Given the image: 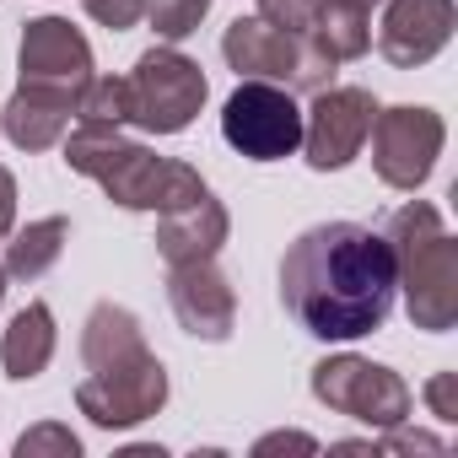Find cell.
Listing matches in <instances>:
<instances>
[{
  "instance_id": "1",
  "label": "cell",
  "mask_w": 458,
  "mask_h": 458,
  "mask_svg": "<svg viewBox=\"0 0 458 458\" xmlns=\"http://www.w3.org/2000/svg\"><path fill=\"white\" fill-rule=\"evenodd\" d=\"M281 302L313 340L377 335L394 313V254L372 226L318 221L281 259Z\"/></svg>"
},
{
  "instance_id": "2",
  "label": "cell",
  "mask_w": 458,
  "mask_h": 458,
  "mask_svg": "<svg viewBox=\"0 0 458 458\" xmlns=\"http://www.w3.org/2000/svg\"><path fill=\"white\" fill-rule=\"evenodd\" d=\"M65 167L98 178L103 194L124 210H157L162 216L173 205H189V199L210 194L199 167L157 157L140 140H124L119 130H98V124H76V135L65 140Z\"/></svg>"
},
{
  "instance_id": "3",
  "label": "cell",
  "mask_w": 458,
  "mask_h": 458,
  "mask_svg": "<svg viewBox=\"0 0 458 458\" xmlns=\"http://www.w3.org/2000/svg\"><path fill=\"white\" fill-rule=\"evenodd\" d=\"M394 292H404V313L426 335H447L458 324V243L442 226L437 205L410 199L388 221Z\"/></svg>"
},
{
  "instance_id": "4",
  "label": "cell",
  "mask_w": 458,
  "mask_h": 458,
  "mask_svg": "<svg viewBox=\"0 0 458 458\" xmlns=\"http://www.w3.org/2000/svg\"><path fill=\"white\" fill-rule=\"evenodd\" d=\"M221 60L238 71V81H276L286 92H324L335 87V71H340L308 33H286L265 17H238L226 28Z\"/></svg>"
},
{
  "instance_id": "5",
  "label": "cell",
  "mask_w": 458,
  "mask_h": 458,
  "mask_svg": "<svg viewBox=\"0 0 458 458\" xmlns=\"http://www.w3.org/2000/svg\"><path fill=\"white\" fill-rule=\"evenodd\" d=\"M124 87H130V124H140L146 135L189 130L205 108V92H210L205 71L189 55H178L173 44L146 49L135 60V71L124 76Z\"/></svg>"
},
{
  "instance_id": "6",
  "label": "cell",
  "mask_w": 458,
  "mask_h": 458,
  "mask_svg": "<svg viewBox=\"0 0 458 458\" xmlns=\"http://www.w3.org/2000/svg\"><path fill=\"white\" fill-rule=\"evenodd\" d=\"M313 399L329 404L335 415H351L372 431H388V426H404L410 410H415V394L410 383L394 372V367H377L367 356H324L313 367Z\"/></svg>"
},
{
  "instance_id": "7",
  "label": "cell",
  "mask_w": 458,
  "mask_h": 458,
  "mask_svg": "<svg viewBox=\"0 0 458 458\" xmlns=\"http://www.w3.org/2000/svg\"><path fill=\"white\" fill-rule=\"evenodd\" d=\"M162 404H167V367L151 351H135L124 361L92 367L76 383V410L92 426H103V431H130V426L151 420Z\"/></svg>"
},
{
  "instance_id": "8",
  "label": "cell",
  "mask_w": 458,
  "mask_h": 458,
  "mask_svg": "<svg viewBox=\"0 0 458 458\" xmlns=\"http://www.w3.org/2000/svg\"><path fill=\"white\" fill-rule=\"evenodd\" d=\"M221 135L249 162H286L302 146V108L276 81H238L221 108Z\"/></svg>"
},
{
  "instance_id": "9",
  "label": "cell",
  "mask_w": 458,
  "mask_h": 458,
  "mask_svg": "<svg viewBox=\"0 0 458 458\" xmlns=\"http://www.w3.org/2000/svg\"><path fill=\"white\" fill-rule=\"evenodd\" d=\"M367 140H372V167H377V178H383L388 189H399V194H415V189L431 178L437 157H442L447 124H442L437 108L399 103V108H377Z\"/></svg>"
},
{
  "instance_id": "10",
  "label": "cell",
  "mask_w": 458,
  "mask_h": 458,
  "mask_svg": "<svg viewBox=\"0 0 458 458\" xmlns=\"http://www.w3.org/2000/svg\"><path fill=\"white\" fill-rule=\"evenodd\" d=\"M377 119V98L367 87H324L313 92V108L302 114V157L313 173H340L361 157L367 130Z\"/></svg>"
},
{
  "instance_id": "11",
  "label": "cell",
  "mask_w": 458,
  "mask_h": 458,
  "mask_svg": "<svg viewBox=\"0 0 458 458\" xmlns=\"http://www.w3.org/2000/svg\"><path fill=\"white\" fill-rule=\"evenodd\" d=\"M17 71H22L17 87H44V92L76 98L92 81V44L65 17H33L17 44Z\"/></svg>"
},
{
  "instance_id": "12",
  "label": "cell",
  "mask_w": 458,
  "mask_h": 458,
  "mask_svg": "<svg viewBox=\"0 0 458 458\" xmlns=\"http://www.w3.org/2000/svg\"><path fill=\"white\" fill-rule=\"evenodd\" d=\"M167 302L183 335L194 340H233L238 329V292L216 270V259H194V265H167Z\"/></svg>"
},
{
  "instance_id": "13",
  "label": "cell",
  "mask_w": 458,
  "mask_h": 458,
  "mask_svg": "<svg viewBox=\"0 0 458 458\" xmlns=\"http://www.w3.org/2000/svg\"><path fill=\"white\" fill-rule=\"evenodd\" d=\"M453 28H458L453 0H388L377 28V55L399 71H420L447 49Z\"/></svg>"
},
{
  "instance_id": "14",
  "label": "cell",
  "mask_w": 458,
  "mask_h": 458,
  "mask_svg": "<svg viewBox=\"0 0 458 458\" xmlns=\"http://www.w3.org/2000/svg\"><path fill=\"white\" fill-rule=\"evenodd\" d=\"M226 233H233V216H226V205L210 199V194H199V199H189V205L162 210V221H157V254H162V265L216 259L221 243H226Z\"/></svg>"
},
{
  "instance_id": "15",
  "label": "cell",
  "mask_w": 458,
  "mask_h": 458,
  "mask_svg": "<svg viewBox=\"0 0 458 458\" xmlns=\"http://www.w3.org/2000/svg\"><path fill=\"white\" fill-rule=\"evenodd\" d=\"M71 114H76V98H71V92L17 87L12 103L0 108V130H6V140L22 146V151H49V146L65 135Z\"/></svg>"
},
{
  "instance_id": "16",
  "label": "cell",
  "mask_w": 458,
  "mask_h": 458,
  "mask_svg": "<svg viewBox=\"0 0 458 458\" xmlns=\"http://www.w3.org/2000/svg\"><path fill=\"white\" fill-rule=\"evenodd\" d=\"M49 356H55V313L49 302H28L0 335V367L12 383H33L49 367Z\"/></svg>"
},
{
  "instance_id": "17",
  "label": "cell",
  "mask_w": 458,
  "mask_h": 458,
  "mask_svg": "<svg viewBox=\"0 0 458 458\" xmlns=\"http://www.w3.org/2000/svg\"><path fill=\"white\" fill-rule=\"evenodd\" d=\"M308 38L335 60H361L372 49V12L361 6H345V0H313V22H308Z\"/></svg>"
},
{
  "instance_id": "18",
  "label": "cell",
  "mask_w": 458,
  "mask_h": 458,
  "mask_svg": "<svg viewBox=\"0 0 458 458\" xmlns=\"http://www.w3.org/2000/svg\"><path fill=\"white\" fill-rule=\"evenodd\" d=\"M135 351H146L140 318L130 308H119V302H98L87 313V329H81V361H87V372L92 367H108V361H124Z\"/></svg>"
},
{
  "instance_id": "19",
  "label": "cell",
  "mask_w": 458,
  "mask_h": 458,
  "mask_svg": "<svg viewBox=\"0 0 458 458\" xmlns=\"http://www.w3.org/2000/svg\"><path fill=\"white\" fill-rule=\"evenodd\" d=\"M65 243H71V221H65V216L28 221L22 233L6 243V276H12V281H38V276H49V270L60 265Z\"/></svg>"
},
{
  "instance_id": "20",
  "label": "cell",
  "mask_w": 458,
  "mask_h": 458,
  "mask_svg": "<svg viewBox=\"0 0 458 458\" xmlns=\"http://www.w3.org/2000/svg\"><path fill=\"white\" fill-rule=\"evenodd\" d=\"M76 119L98 124V130H124L130 124V87H124V76H92L76 92Z\"/></svg>"
},
{
  "instance_id": "21",
  "label": "cell",
  "mask_w": 458,
  "mask_h": 458,
  "mask_svg": "<svg viewBox=\"0 0 458 458\" xmlns=\"http://www.w3.org/2000/svg\"><path fill=\"white\" fill-rule=\"evenodd\" d=\"M205 12H210V0H146V22H151V33H157L162 44H173V49H178L189 33H199Z\"/></svg>"
},
{
  "instance_id": "22",
  "label": "cell",
  "mask_w": 458,
  "mask_h": 458,
  "mask_svg": "<svg viewBox=\"0 0 458 458\" xmlns=\"http://www.w3.org/2000/svg\"><path fill=\"white\" fill-rule=\"evenodd\" d=\"M76 453H81V437L60 420H44V426L22 431V442H17V458H76Z\"/></svg>"
},
{
  "instance_id": "23",
  "label": "cell",
  "mask_w": 458,
  "mask_h": 458,
  "mask_svg": "<svg viewBox=\"0 0 458 458\" xmlns=\"http://www.w3.org/2000/svg\"><path fill=\"white\" fill-rule=\"evenodd\" d=\"M87 6V17L98 22V28H108V33H124V28H135L140 17H146V0H81Z\"/></svg>"
},
{
  "instance_id": "24",
  "label": "cell",
  "mask_w": 458,
  "mask_h": 458,
  "mask_svg": "<svg viewBox=\"0 0 458 458\" xmlns=\"http://www.w3.org/2000/svg\"><path fill=\"white\" fill-rule=\"evenodd\" d=\"M259 17L286 28V33H308L313 22V0H259Z\"/></svg>"
},
{
  "instance_id": "25",
  "label": "cell",
  "mask_w": 458,
  "mask_h": 458,
  "mask_svg": "<svg viewBox=\"0 0 458 458\" xmlns=\"http://www.w3.org/2000/svg\"><path fill=\"white\" fill-rule=\"evenodd\" d=\"M426 404H431L437 420L453 426V420H458V377H453V372H437V377L426 383Z\"/></svg>"
},
{
  "instance_id": "26",
  "label": "cell",
  "mask_w": 458,
  "mask_h": 458,
  "mask_svg": "<svg viewBox=\"0 0 458 458\" xmlns=\"http://www.w3.org/2000/svg\"><path fill=\"white\" fill-rule=\"evenodd\" d=\"M383 453H442V437H426V431H404V426H388L377 437Z\"/></svg>"
},
{
  "instance_id": "27",
  "label": "cell",
  "mask_w": 458,
  "mask_h": 458,
  "mask_svg": "<svg viewBox=\"0 0 458 458\" xmlns=\"http://www.w3.org/2000/svg\"><path fill=\"white\" fill-rule=\"evenodd\" d=\"M286 447H292V453H318V442H313L308 431H270V437H259V442H254V453H259V458L286 453Z\"/></svg>"
},
{
  "instance_id": "28",
  "label": "cell",
  "mask_w": 458,
  "mask_h": 458,
  "mask_svg": "<svg viewBox=\"0 0 458 458\" xmlns=\"http://www.w3.org/2000/svg\"><path fill=\"white\" fill-rule=\"evenodd\" d=\"M12 221H17V178L0 167V243L12 238Z\"/></svg>"
},
{
  "instance_id": "29",
  "label": "cell",
  "mask_w": 458,
  "mask_h": 458,
  "mask_svg": "<svg viewBox=\"0 0 458 458\" xmlns=\"http://www.w3.org/2000/svg\"><path fill=\"white\" fill-rule=\"evenodd\" d=\"M345 6H361V12H372V6H377V0H345Z\"/></svg>"
},
{
  "instance_id": "30",
  "label": "cell",
  "mask_w": 458,
  "mask_h": 458,
  "mask_svg": "<svg viewBox=\"0 0 458 458\" xmlns=\"http://www.w3.org/2000/svg\"><path fill=\"white\" fill-rule=\"evenodd\" d=\"M0 302H6V265H0Z\"/></svg>"
}]
</instances>
